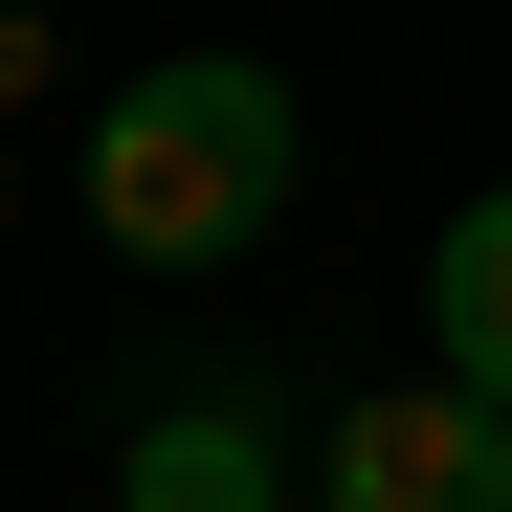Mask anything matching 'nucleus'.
Segmentation results:
<instances>
[{"label":"nucleus","instance_id":"obj_1","mask_svg":"<svg viewBox=\"0 0 512 512\" xmlns=\"http://www.w3.org/2000/svg\"><path fill=\"white\" fill-rule=\"evenodd\" d=\"M268 201H290V67L179 45V67H134V90L90 112V223L134 245V268H223Z\"/></svg>","mask_w":512,"mask_h":512},{"label":"nucleus","instance_id":"obj_3","mask_svg":"<svg viewBox=\"0 0 512 512\" xmlns=\"http://www.w3.org/2000/svg\"><path fill=\"white\" fill-rule=\"evenodd\" d=\"M134 512H290L268 401H156V423H134Z\"/></svg>","mask_w":512,"mask_h":512},{"label":"nucleus","instance_id":"obj_4","mask_svg":"<svg viewBox=\"0 0 512 512\" xmlns=\"http://www.w3.org/2000/svg\"><path fill=\"white\" fill-rule=\"evenodd\" d=\"M423 334H446L468 401H512V201H468L446 245H423Z\"/></svg>","mask_w":512,"mask_h":512},{"label":"nucleus","instance_id":"obj_2","mask_svg":"<svg viewBox=\"0 0 512 512\" xmlns=\"http://www.w3.org/2000/svg\"><path fill=\"white\" fill-rule=\"evenodd\" d=\"M312 512H512V401L468 379H357L312 446Z\"/></svg>","mask_w":512,"mask_h":512}]
</instances>
